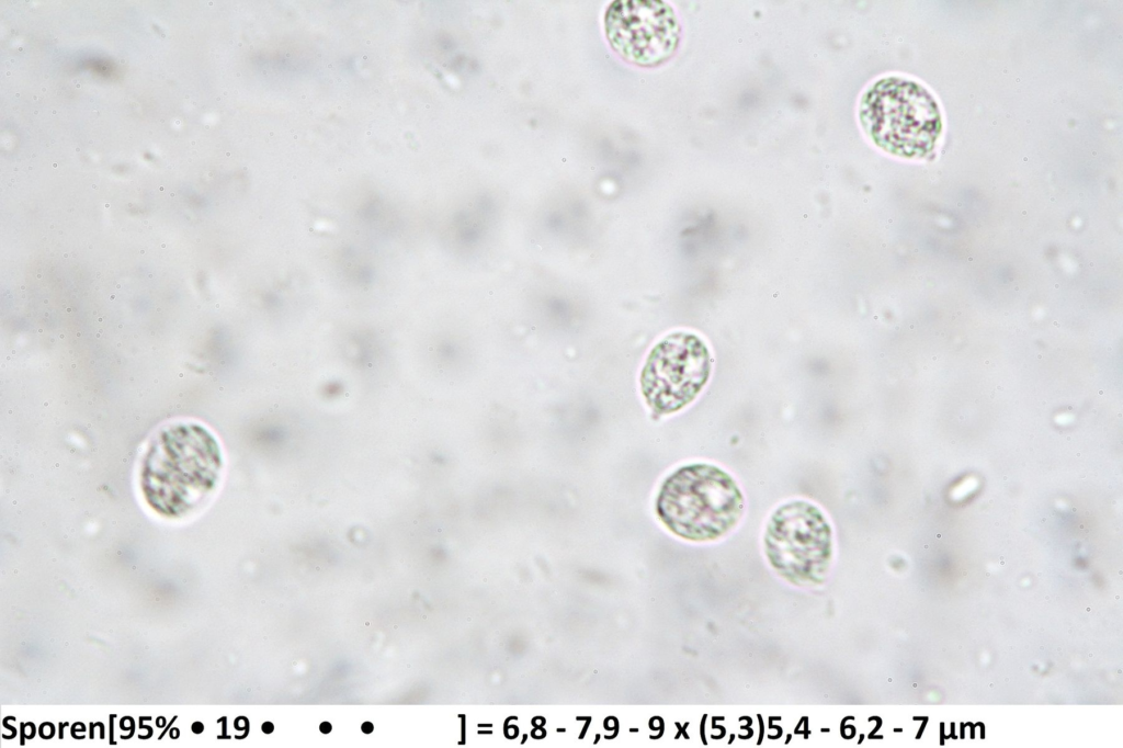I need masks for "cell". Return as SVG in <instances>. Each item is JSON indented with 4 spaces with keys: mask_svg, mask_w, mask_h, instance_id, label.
I'll return each mask as SVG.
<instances>
[{
    "mask_svg": "<svg viewBox=\"0 0 1123 748\" xmlns=\"http://www.w3.org/2000/svg\"><path fill=\"white\" fill-rule=\"evenodd\" d=\"M763 548L770 566L787 582L818 586L827 579L831 566L832 529L817 506L792 500L770 515Z\"/></svg>",
    "mask_w": 1123,
    "mask_h": 748,
    "instance_id": "4",
    "label": "cell"
},
{
    "mask_svg": "<svg viewBox=\"0 0 1123 748\" xmlns=\"http://www.w3.org/2000/svg\"><path fill=\"white\" fill-rule=\"evenodd\" d=\"M362 730H363V732H364L365 734H370V733H371V732L373 730V724H372V723H370V722H365V723H363V725H362Z\"/></svg>",
    "mask_w": 1123,
    "mask_h": 748,
    "instance_id": "8",
    "label": "cell"
},
{
    "mask_svg": "<svg viewBox=\"0 0 1123 748\" xmlns=\"http://www.w3.org/2000/svg\"><path fill=\"white\" fill-rule=\"evenodd\" d=\"M859 120L877 147L906 158L930 154L942 128L932 95L921 84L898 77L883 78L865 91Z\"/></svg>",
    "mask_w": 1123,
    "mask_h": 748,
    "instance_id": "3",
    "label": "cell"
},
{
    "mask_svg": "<svg viewBox=\"0 0 1123 748\" xmlns=\"http://www.w3.org/2000/svg\"><path fill=\"white\" fill-rule=\"evenodd\" d=\"M744 495L725 469L704 462L673 471L662 481L656 513L674 535L692 542L715 541L741 519Z\"/></svg>",
    "mask_w": 1123,
    "mask_h": 748,
    "instance_id": "2",
    "label": "cell"
},
{
    "mask_svg": "<svg viewBox=\"0 0 1123 748\" xmlns=\"http://www.w3.org/2000/svg\"><path fill=\"white\" fill-rule=\"evenodd\" d=\"M611 47L626 61L654 67L668 60L680 42L673 9L663 1L617 0L604 15Z\"/></svg>",
    "mask_w": 1123,
    "mask_h": 748,
    "instance_id": "6",
    "label": "cell"
},
{
    "mask_svg": "<svg viewBox=\"0 0 1123 748\" xmlns=\"http://www.w3.org/2000/svg\"><path fill=\"white\" fill-rule=\"evenodd\" d=\"M319 728L321 733L328 734L331 730V725L328 722H324L320 724Z\"/></svg>",
    "mask_w": 1123,
    "mask_h": 748,
    "instance_id": "7",
    "label": "cell"
},
{
    "mask_svg": "<svg viewBox=\"0 0 1123 748\" xmlns=\"http://www.w3.org/2000/svg\"><path fill=\"white\" fill-rule=\"evenodd\" d=\"M711 353L696 335L677 331L649 352L640 373V389L657 415H670L691 404L706 385Z\"/></svg>",
    "mask_w": 1123,
    "mask_h": 748,
    "instance_id": "5",
    "label": "cell"
},
{
    "mask_svg": "<svg viewBox=\"0 0 1123 748\" xmlns=\"http://www.w3.org/2000/svg\"><path fill=\"white\" fill-rule=\"evenodd\" d=\"M223 455L215 435L205 427L180 422L161 429L140 462L144 497L161 513L179 514L207 496L217 485Z\"/></svg>",
    "mask_w": 1123,
    "mask_h": 748,
    "instance_id": "1",
    "label": "cell"
},
{
    "mask_svg": "<svg viewBox=\"0 0 1123 748\" xmlns=\"http://www.w3.org/2000/svg\"><path fill=\"white\" fill-rule=\"evenodd\" d=\"M262 730H263V732H264L265 734H270V733H271V732L273 730V725H272L271 723H264V724L262 725Z\"/></svg>",
    "mask_w": 1123,
    "mask_h": 748,
    "instance_id": "10",
    "label": "cell"
},
{
    "mask_svg": "<svg viewBox=\"0 0 1123 748\" xmlns=\"http://www.w3.org/2000/svg\"><path fill=\"white\" fill-rule=\"evenodd\" d=\"M192 730H193V732H194L195 734H200L201 732H203V724H202V723H198V722L194 723V724L192 725Z\"/></svg>",
    "mask_w": 1123,
    "mask_h": 748,
    "instance_id": "9",
    "label": "cell"
}]
</instances>
